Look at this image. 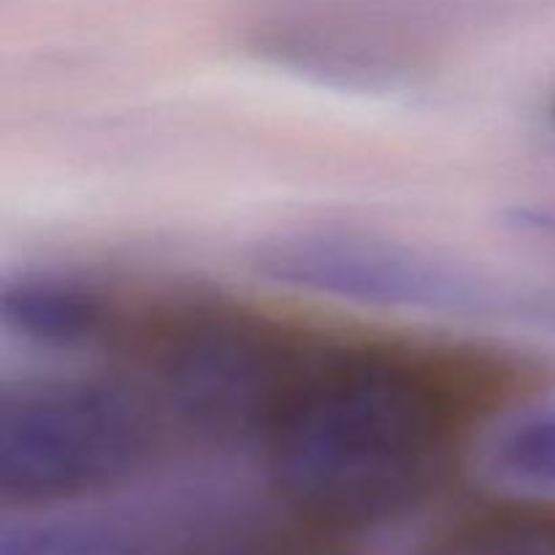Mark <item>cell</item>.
I'll return each instance as SVG.
<instances>
[{
  "label": "cell",
  "mask_w": 555,
  "mask_h": 555,
  "mask_svg": "<svg viewBox=\"0 0 555 555\" xmlns=\"http://www.w3.org/2000/svg\"><path fill=\"white\" fill-rule=\"evenodd\" d=\"M551 117H553V122H555V98H553V106H551Z\"/></svg>",
  "instance_id": "cell-8"
},
{
  "label": "cell",
  "mask_w": 555,
  "mask_h": 555,
  "mask_svg": "<svg viewBox=\"0 0 555 555\" xmlns=\"http://www.w3.org/2000/svg\"><path fill=\"white\" fill-rule=\"evenodd\" d=\"M152 410L128 390L57 379L5 390L0 401V496L52 504L128 480L155 450Z\"/></svg>",
  "instance_id": "cell-2"
},
{
  "label": "cell",
  "mask_w": 555,
  "mask_h": 555,
  "mask_svg": "<svg viewBox=\"0 0 555 555\" xmlns=\"http://www.w3.org/2000/svg\"><path fill=\"white\" fill-rule=\"evenodd\" d=\"M417 555H555V504L496 502L434 531Z\"/></svg>",
  "instance_id": "cell-5"
},
{
  "label": "cell",
  "mask_w": 555,
  "mask_h": 555,
  "mask_svg": "<svg viewBox=\"0 0 555 555\" xmlns=\"http://www.w3.org/2000/svg\"><path fill=\"white\" fill-rule=\"evenodd\" d=\"M491 464L518 486L555 488V410L529 412L499 428Z\"/></svg>",
  "instance_id": "cell-7"
},
{
  "label": "cell",
  "mask_w": 555,
  "mask_h": 555,
  "mask_svg": "<svg viewBox=\"0 0 555 555\" xmlns=\"http://www.w3.org/2000/svg\"><path fill=\"white\" fill-rule=\"evenodd\" d=\"M0 318L20 339L57 350L92 345L112 323L103 296L60 276H20L5 282Z\"/></svg>",
  "instance_id": "cell-4"
},
{
  "label": "cell",
  "mask_w": 555,
  "mask_h": 555,
  "mask_svg": "<svg viewBox=\"0 0 555 555\" xmlns=\"http://www.w3.org/2000/svg\"><path fill=\"white\" fill-rule=\"evenodd\" d=\"M466 415L469 390L448 363L347 347L298 358L260 439L285 507L352 537L437 488Z\"/></svg>",
  "instance_id": "cell-1"
},
{
  "label": "cell",
  "mask_w": 555,
  "mask_h": 555,
  "mask_svg": "<svg viewBox=\"0 0 555 555\" xmlns=\"http://www.w3.org/2000/svg\"><path fill=\"white\" fill-rule=\"evenodd\" d=\"M258 269L293 291L363 307L509 318V291L453 260L372 233H287L260 247Z\"/></svg>",
  "instance_id": "cell-3"
},
{
  "label": "cell",
  "mask_w": 555,
  "mask_h": 555,
  "mask_svg": "<svg viewBox=\"0 0 555 555\" xmlns=\"http://www.w3.org/2000/svg\"><path fill=\"white\" fill-rule=\"evenodd\" d=\"M0 555H171V542L157 545L117 526L57 524L5 537Z\"/></svg>",
  "instance_id": "cell-6"
}]
</instances>
